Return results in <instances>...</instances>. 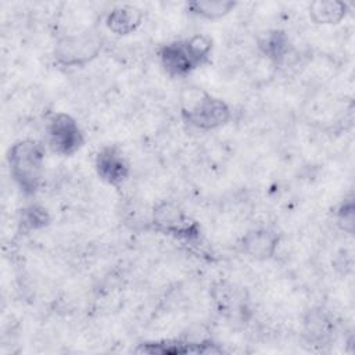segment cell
I'll list each match as a JSON object with an SVG mask.
<instances>
[{
    "label": "cell",
    "mask_w": 355,
    "mask_h": 355,
    "mask_svg": "<svg viewBox=\"0 0 355 355\" xmlns=\"http://www.w3.org/2000/svg\"><path fill=\"white\" fill-rule=\"evenodd\" d=\"M214 40L204 33L186 39L164 43L157 50V57L164 72L171 78H186L211 60Z\"/></svg>",
    "instance_id": "obj_1"
},
{
    "label": "cell",
    "mask_w": 355,
    "mask_h": 355,
    "mask_svg": "<svg viewBox=\"0 0 355 355\" xmlns=\"http://www.w3.org/2000/svg\"><path fill=\"white\" fill-rule=\"evenodd\" d=\"M46 147L36 139L14 141L7 151V164L12 182L25 197L39 191L44 173Z\"/></svg>",
    "instance_id": "obj_2"
},
{
    "label": "cell",
    "mask_w": 355,
    "mask_h": 355,
    "mask_svg": "<svg viewBox=\"0 0 355 355\" xmlns=\"http://www.w3.org/2000/svg\"><path fill=\"white\" fill-rule=\"evenodd\" d=\"M180 116L189 126L209 132L230 122L232 108L201 87H187L180 97Z\"/></svg>",
    "instance_id": "obj_3"
},
{
    "label": "cell",
    "mask_w": 355,
    "mask_h": 355,
    "mask_svg": "<svg viewBox=\"0 0 355 355\" xmlns=\"http://www.w3.org/2000/svg\"><path fill=\"white\" fill-rule=\"evenodd\" d=\"M150 226L155 233L187 244L198 243L202 234L200 223L171 200H162L153 207Z\"/></svg>",
    "instance_id": "obj_4"
},
{
    "label": "cell",
    "mask_w": 355,
    "mask_h": 355,
    "mask_svg": "<svg viewBox=\"0 0 355 355\" xmlns=\"http://www.w3.org/2000/svg\"><path fill=\"white\" fill-rule=\"evenodd\" d=\"M104 46V39L97 31L65 33L57 39L53 49L54 62L64 68L85 67L94 61Z\"/></svg>",
    "instance_id": "obj_5"
},
{
    "label": "cell",
    "mask_w": 355,
    "mask_h": 355,
    "mask_svg": "<svg viewBox=\"0 0 355 355\" xmlns=\"http://www.w3.org/2000/svg\"><path fill=\"white\" fill-rule=\"evenodd\" d=\"M46 144L55 155L71 157L83 147L85 135L72 115L58 111L47 119Z\"/></svg>",
    "instance_id": "obj_6"
},
{
    "label": "cell",
    "mask_w": 355,
    "mask_h": 355,
    "mask_svg": "<svg viewBox=\"0 0 355 355\" xmlns=\"http://www.w3.org/2000/svg\"><path fill=\"white\" fill-rule=\"evenodd\" d=\"M209 297L216 313L227 322L245 323L250 319V297L244 287L218 280L209 287Z\"/></svg>",
    "instance_id": "obj_7"
},
{
    "label": "cell",
    "mask_w": 355,
    "mask_h": 355,
    "mask_svg": "<svg viewBox=\"0 0 355 355\" xmlns=\"http://www.w3.org/2000/svg\"><path fill=\"white\" fill-rule=\"evenodd\" d=\"M94 171L103 183L121 187L129 179L132 168L119 144H104L96 153Z\"/></svg>",
    "instance_id": "obj_8"
},
{
    "label": "cell",
    "mask_w": 355,
    "mask_h": 355,
    "mask_svg": "<svg viewBox=\"0 0 355 355\" xmlns=\"http://www.w3.org/2000/svg\"><path fill=\"white\" fill-rule=\"evenodd\" d=\"M282 236L272 227L258 226L247 230L239 240V250L247 258L258 262L272 259L280 245Z\"/></svg>",
    "instance_id": "obj_9"
},
{
    "label": "cell",
    "mask_w": 355,
    "mask_h": 355,
    "mask_svg": "<svg viewBox=\"0 0 355 355\" xmlns=\"http://www.w3.org/2000/svg\"><path fill=\"white\" fill-rule=\"evenodd\" d=\"M139 354H220L222 348L218 347L212 340H158V341H146L139 344L136 348Z\"/></svg>",
    "instance_id": "obj_10"
},
{
    "label": "cell",
    "mask_w": 355,
    "mask_h": 355,
    "mask_svg": "<svg viewBox=\"0 0 355 355\" xmlns=\"http://www.w3.org/2000/svg\"><path fill=\"white\" fill-rule=\"evenodd\" d=\"M336 324L333 316L322 306L306 311L302 319V334L309 345H324L333 340Z\"/></svg>",
    "instance_id": "obj_11"
},
{
    "label": "cell",
    "mask_w": 355,
    "mask_h": 355,
    "mask_svg": "<svg viewBox=\"0 0 355 355\" xmlns=\"http://www.w3.org/2000/svg\"><path fill=\"white\" fill-rule=\"evenodd\" d=\"M144 12L132 4H121L107 12L104 25L116 36H129L135 33L143 24Z\"/></svg>",
    "instance_id": "obj_12"
},
{
    "label": "cell",
    "mask_w": 355,
    "mask_h": 355,
    "mask_svg": "<svg viewBox=\"0 0 355 355\" xmlns=\"http://www.w3.org/2000/svg\"><path fill=\"white\" fill-rule=\"evenodd\" d=\"M258 49L275 67H280L293 51V44L284 31L269 29L258 39Z\"/></svg>",
    "instance_id": "obj_13"
},
{
    "label": "cell",
    "mask_w": 355,
    "mask_h": 355,
    "mask_svg": "<svg viewBox=\"0 0 355 355\" xmlns=\"http://www.w3.org/2000/svg\"><path fill=\"white\" fill-rule=\"evenodd\" d=\"M348 11V4L340 0H315L308 6L309 18L318 25L340 24Z\"/></svg>",
    "instance_id": "obj_14"
},
{
    "label": "cell",
    "mask_w": 355,
    "mask_h": 355,
    "mask_svg": "<svg viewBox=\"0 0 355 355\" xmlns=\"http://www.w3.org/2000/svg\"><path fill=\"white\" fill-rule=\"evenodd\" d=\"M51 222L49 209L37 202H29L18 211L17 230L19 234H31L46 229Z\"/></svg>",
    "instance_id": "obj_15"
},
{
    "label": "cell",
    "mask_w": 355,
    "mask_h": 355,
    "mask_svg": "<svg viewBox=\"0 0 355 355\" xmlns=\"http://www.w3.org/2000/svg\"><path fill=\"white\" fill-rule=\"evenodd\" d=\"M236 7L237 1L233 0H194L184 4V11L201 19L218 21L229 15Z\"/></svg>",
    "instance_id": "obj_16"
},
{
    "label": "cell",
    "mask_w": 355,
    "mask_h": 355,
    "mask_svg": "<svg viewBox=\"0 0 355 355\" xmlns=\"http://www.w3.org/2000/svg\"><path fill=\"white\" fill-rule=\"evenodd\" d=\"M336 220L341 230L348 234L354 232V220H355V207H354V197L349 196L344 198L336 209Z\"/></svg>",
    "instance_id": "obj_17"
}]
</instances>
